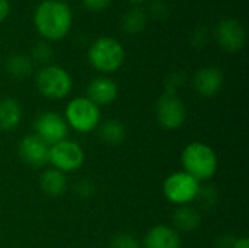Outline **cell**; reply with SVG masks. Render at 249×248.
Wrapping results in <instances>:
<instances>
[{
  "label": "cell",
  "mask_w": 249,
  "mask_h": 248,
  "mask_svg": "<svg viewBox=\"0 0 249 248\" xmlns=\"http://www.w3.org/2000/svg\"><path fill=\"white\" fill-rule=\"evenodd\" d=\"M73 23V15L63 0H44L34 12V25L48 41L63 39Z\"/></svg>",
  "instance_id": "obj_1"
},
{
  "label": "cell",
  "mask_w": 249,
  "mask_h": 248,
  "mask_svg": "<svg viewBox=\"0 0 249 248\" xmlns=\"http://www.w3.org/2000/svg\"><path fill=\"white\" fill-rule=\"evenodd\" d=\"M89 63L102 73L117 72L125 58V51L123 44L112 37H101L92 42L88 51Z\"/></svg>",
  "instance_id": "obj_3"
},
{
  "label": "cell",
  "mask_w": 249,
  "mask_h": 248,
  "mask_svg": "<svg viewBox=\"0 0 249 248\" xmlns=\"http://www.w3.org/2000/svg\"><path fill=\"white\" fill-rule=\"evenodd\" d=\"M174 225L177 228V231H184V232H191L196 231L200 224H201V215L198 210L190 208L188 205L185 206H179L172 216Z\"/></svg>",
  "instance_id": "obj_17"
},
{
  "label": "cell",
  "mask_w": 249,
  "mask_h": 248,
  "mask_svg": "<svg viewBox=\"0 0 249 248\" xmlns=\"http://www.w3.org/2000/svg\"><path fill=\"white\" fill-rule=\"evenodd\" d=\"M130 1H133V3H140V1H144V0H130Z\"/></svg>",
  "instance_id": "obj_28"
},
{
  "label": "cell",
  "mask_w": 249,
  "mask_h": 248,
  "mask_svg": "<svg viewBox=\"0 0 249 248\" xmlns=\"http://www.w3.org/2000/svg\"><path fill=\"white\" fill-rule=\"evenodd\" d=\"M181 162L184 171L198 183L212 178L219 165L214 149L203 142H193L187 145L181 153Z\"/></svg>",
  "instance_id": "obj_2"
},
{
  "label": "cell",
  "mask_w": 249,
  "mask_h": 248,
  "mask_svg": "<svg viewBox=\"0 0 249 248\" xmlns=\"http://www.w3.org/2000/svg\"><path fill=\"white\" fill-rule=\"evenodd\" d=\"M155 6H158V10H153V15L156 16V18H163L165 15H166V12H168V6L165 4V3H162L160 0H158V1H155L153 3Z\"/></svg>",
  "instance_id": "obj_26"
},
{
  "label": "cell",
  "mask_w": 249,
  "mask_h": 248,
  "mask_svg": "<svg viewBox=\"0 0 249 248\" xmlns=\"http://www.w3.org/2000/svg\"><path fill=\"white\" fill-rule=\"evenodd\" d=\"M39 186L45 194H48L51 197H57L66 191L67 178H66L64 172H61L55 168H50V170L44 171V174L41 175Z\"/></svg>",
  "instance_id": "obj_16"
},
{
  "label": "cell",
  "mask_w": 249,
  "mask_h": 248,
  "mask_svg": "<svg viewBox=\"0 0 249 248\" xmlns=\"http://www.w3.org/2000/svg\"><path fill=\"white\" fill-rule=\"evenodd\" d=\"M233 248H249V241L248 238H238V240H235V243H233Z\"/></svg>",
  "instance_id": "obj_27"
},
{
  "label": "cell",
  "mask_w": 249,
  "mask_h": 248,
  "mask_svg": "<svg viewBox=\"0 0 249 248\" xmlns=\"http://www.w3.org/2000/svg\"><path fill=\"white\" fill-rule=\"evenodd\" d=\"M53 57V48L48 42L39 41L32 48V58L41 64H47Z\"/></svg>",
  "instance_id": "obj_21"
},
{
  "label": "cell",
  "mask_w": 249,
  "mask_h": 248,
  "mask_svg": "<svg viewBox=\"0 0 249 248\" xmlns=\"http://www.w3.org/2000/svg\"><path fill=\"white\" fill-rule=\"evenodd\" d=\"M179 232L166 225L153 227L144 237V248H181Z\"/></svg>",
  "instance_id": "obj_14"
},
{
  "label": "cell",
  "mask_w": 249,
  "mask_h": 248,
  "mask_svg": "<svg viewBox=\"0 0 249 248\" xmlns=\"http://www.w3.org/2000/svg\"><path fill=\"white\" fill-rule=\"evenodd\" d=\"M6 72L15 79H23L32 72V60L22 53L12 54L6 61Z\"/></svg>",
  "instance_id": "obj_20"
},
{
  "label": "cell",
  "mask_w": 249,
  "mask_h": 248,
  "mask_svg": "<svg viewBox=\"0 0 249 248\" xmlns=\"http://www.w3.org/2000/svg\"><path fill=\"white\" fill-rule=\"evenodd\" d=\"M147 23V15L143 9L140 7H131L121 20V26L125 34L130 35H137L140 34Z\"/></svg>",
  "instance_id": "obj_19"
},
{
  "label": "cell",
  "mask_w": 249,
  "mask_h": 248,
  "mask_svg": "<svg viewBox=\"0 0 249 248\" xmlns=\"http://www.w3.org/2000/svg\"><path fill=\"white\" fill-rule=\"evenodd\" d=\"M85 162V152L83 149L70 140L58 142L50 146V164L53 168L61 172H71L82 168Z\"/></svg>",
  "instance_id": "obj_7"
},
{
  "label": "cell",
  "mask_w": 249,
  "mask_h": 248,
  "mask_svg": "<svg viewBox=\"0 0 249 248\" xmlns=\"http://www.w3.org/2000/svg\"><path fill=\"white\" fill-rule=\"evenodd\" d=\"M111 248H140V243L133 234L121 232L111 240Z\"/></svg>",
  "instance_id": "obj_22"
},
{
  "label": "cell",
  "mask_w": 249,
  "mask_h": 248,
  "mask_svg": "<svg viewBox=\"0 0 249 248\" xmlns=\"http://www.w3.org/2000/svg\"><path fill=\"white\" fill-rule=\"evenodd\" d=\"M196 199L201 200V205H203L204 208H210V206H213L214 202L217 200V196H216V191H214L212 187H203V189L200 187L198 194H197Z\"/></svg>",
  "instance_id": "obj_23"
},
{
  "label": "cell",
  "mask_w": 249,
  "mask_h": 248,
  "mask_svg": "<svg viewBox=\"0 0 249 248\" xmlns=\"http://www.w3.org/2000/svg\"><path fill=\"white\" fill-rule=\"evenodd\" d=\"M10 13V3L9 0H0V22H3Z\"/></svg>",
  "instance_id": "obj_25"
},
{
  "label": "cell",
  "mask_w": 249,
  "mask_h": 248,
  "mask_svg": "<svg viewBox=\"0 0 249 248\" xmlns=\"http://www.w3.org/2000/svg\"><path fill=\"white\" fill-rule=\"evenodd\" d=\"M35 134L39 136L47 145L53 146L67 139L69 126L63 115L54 111H47L35 120Z\"/></svg>",
  "instance_id": "obj_9"
},
{
  "label": "cell",
  "mask_w": 249,
  "mask_h": 248,
  "mask_svg": "<svg viewBox=\"0 0 249 248\" xmlns=\"http://www.w3.org/2000/svg\"><path fill=\"white\" fill-rule=\"evenodd\" d=\"M198 190H200V183L185 171H178L171 174L163 183L165 197L178 206H185L193 200H196Z\"/></svg>",
  "instance_id": "obj_6"
},
{
  "label": "cell",
  "mask_w": 249,
  "mask_h": 248,
  "mask_svg": "<svg viewBox=\"0 0 249 248\" xmlns=\"http://www.w3.org/2000/svg\"><path fill=\"white\" fill-rule=\"evenodd\" d=\"M38 91L48 99L66 98L73 86L71 76L69 72L55 64L44 66L35 77Z\"/></svg>",
  "instance_id": "obj_4"
},
{
  "label": "cell",
  "mask_w": 249,
  "mask_h": 248,
  "mask_svg": "<svg viewBox=\"0 0 249 248\" xmlns=\"http://www.w3.org/2000/svg\"><path fill=\"white\" fill-rule=\"evenodd\" d=\"M19 155L25 164L34 168H41L50 164V145H47L39 136L29 134L20 140Z\"/></svg>",
  "instance_id": "obj_11"
},
{
  "label": "cell",
  "mask_w": 249,
  "mask_h": 248,
  "mask_svg": "<svg viewBox=\"0 0 249 248\" xmlns=\"http://www.w3.org/2000/svg\"><path fill=\"white\" fill-rule=\"evenodd\" d=\"M64 120L67 126L76 132L89 133L98 127L101 120V110L86 96H77L67 104Z\"/></svg>",
  "instance_id": "obj_5"
},
{
  "label": "cell",
  "mask_w": 249,
  "mask_h": 248,
  "mask_svg": "<svg viewBox=\"0 0 249 248\" xmlns=\"http://www.w3.org/2000/svg\"><path fill=\"white\" fill-rule=\"evenodd\" d=\"M99 137L104 143L111 145V146H117L121 145L125 137H127V130L125 126L118 121V120H108L105 123L101 124L99 127Z\"/></svg>",
  "instance_id": "obj_18"
},
{
  "label": "cell",
  "mask_w": 249,
  "mask_h": 248,
  "mask_svg": "<svg viewBox=\"0 0 249 248\" xmlns=\"http://www.w3.org/2000/svg\"><path fill=\"white\" fill-rule=\"evenodd\" d=\"M82 3L90 12H102L109 6L111 0H82Z\"/></svg>",
  "instance_id": "obj_24"
},
{
  "label": "cell",
  "mask_w": 249,
  "mask_h": 248,
  "mask_svg": "<svg viewBox=\"0 0 249 248\" xmlns=\"http://www.w3.org/2000/svg\"><path fill=\"white\" fill-rule=\"evenodd\" d=\"M22 120V107L16 99H0V130L12 132Z\"/></svg>",
  "instance_id": "obj_15"
},
{
  "label": "cell",
  "mask_w": 249,
  "mask_h": 248,
  "mask_svg": "<svg viewBox=\"0 0 249 248\" xmlns=\"http://www.w3.org/2000/svg\"><path fill=\"white\" fill-rule=\"evenodd\" d=\"M194 89L204 98H212L219 94L223 86V73L217 67L200 69L194 76Z\"/></svg>",
  "instance_id": "obj_12"
},
{
  "label": "cell",
  "mask_w": 249,
  "mask_h": 248,
  "mask_svg": "<svg viewBox=\"0 0 249 248\" xmlns=\"http://www.w3.org/2000/svg\"><path fill=\"white\" fill-rule=\"evenodd\" d=\"M118 96V86L117 83L105 76L95 77L90 80L88 86V99H90L95 105H109L112 104Z\"/></svg>",
  "instance_id": "obj_13"
},
{
  "label": "cell",
  "mask_w": 249,
  "mask_h": 248,
  "mask_svg": "<svg viewBox=\"0 0 249 248\" xmlns=\"http://www.w3.org/2000/svg\"><path fill=\"white\" fill-rule=\"evenodd\" d=\"M217 44L229 53H236L245 45L247 34L242 23L233 18L222 19L214 31Z\"/></svg>",
  "instance_id": "obj_10"
},
{
  "label": "cell",
  "mask_w": 249,
  "mask_h": 248,
  "mask_svg": "<svg viewBox=\"0 0 249 248\" xmlns=\"http://www.w3.org/2000/svg\"><path fill=\"white\" fill-rule=\"evenodd\" d=\"M156 118L166 130L179 129L187 118V108L177 94L165 92L156 104Z\"/></svg>",
  "instance_id": "obj_8"
}]
</instances>
